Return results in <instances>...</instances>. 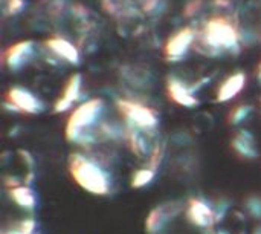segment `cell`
I'll list each match as a JSON object with an SVG mask.
<instances>
[{"label": "cell", "instance_id": "6da1fadb", "mask_svg": "<svg viewBox=\"0 0 261 234\" xmlns=\"http://www.w3.org/2000/svg\"><path fill=\"white\" fill-rule=\"evenodd\" d=\"M106 103L101 98H92L75 107L66 123V139L72 144L92 146L96 143L98 135L93 127L102 118Z\"/></svg>", "mask_w": 261, "mask_h": 234}, {"label": "cell", "instance_id": "7a4b0ae2", "mask_svg": "<svg viewBox=\"0 0 261 234\" xmlns=\"http://www.w3.org/2000/svg\"><path fill=\"white\" fill-rule=\"evenodd\" d=\"M69 173L78 187L93 196H107L112 192L110 173L90 156L83 153L70 155Z\"/></svg>", "mask_w": 261, "mask_h": 234}, {"label": "cell", "instance_id": "3957f363", "mask_svg": "<svg viewBox=\"0 0 261 234\" xmlns=\"http://www.w3.org/2000/svg\"><path fill=\"white\" fill-rule=\"evenodd\" d=\"M200 48L206 55H220L223 52H236L240 49L239 29L223 17L210 18L200 32Z\"/></svg>", "mask_w": 261, "mask_h": 234}, {"label": "cell", "instance_id": "277c9868", "mask_svg": "<svg viewBox=\"0 0 261 234\" xmlns=\"http://www.w3.org/2000/svg\"><path fill=\"white\" fill-rule=\"evenodd\" d=\"M116 107H118L121 116L124 118L125 124L142 130L147 135H153L158 130L159 116L148 106H144L138 101L119 98L116 101Z\"/></svg>", "mask_w": 261, "mask_h": 234}, {"label": "cell", "instance_id": "5b68a950", "mask_svg": "<svg viewBox=\"0 0 261 234\" xmlns=\"http://www.w3.org/2000/svg\"><path fill=\"white\" fill-rule=\"evenodd\" d=\"M197 41V32L191 26H185L174 32L165 43V57L168 61H180Z\"/></svg>", "mask_w": 261, "mask_h": 234}, {"label": "cell", "instance_id": "8992f818", "mask_svg": "<svg viewBox=\"0 0 261 234\" xmlns=\"http://www.w3.org/2000/svg\"><path fill=\"white\" fill-rule=\"evenodd\" d=\"M185 216L193 227H197L202 230H211L217 224L214 205L208 204L202 198H191L187 202Z\"/></svg>", "mask_w": 261, "mask_h": 234}, {"label": "cell", "instance_id": "52a82bcc", "mask_svg": "<svg viewBox=\"0 0 261 234\" xmlns=\"http://www.w3.org/2000/svg\"><path fill=\"white\" fill-rule=\"evenodd\" d=\"M182 210L184 205H180V202H167L154 207L145 219L147 233L159 234L161 231H164V228L182 213Z\"/></svg>", "mask_w": 261, "mask_h": 234}, {"label": "cell", "instance_id": "ba28073f", "mask_svg": "<svg viewBox=\"0 0 261 234\" xmlns=\"http://www.w3.org/2000/svg\"><path fill=\"white\" fill-rule=\"evenodd\" d=\"M6 101L15 107L17 113L37 115L44 109L41 100L35 93L20 86H14L6 92Z\"/></svg>", "mask_w": 261, "mask_h": 234}, {"label": "cell", "instance_id": "9c48e42d", "mask_svg": "<svg viewBox=\"0 0 261 234\" xmlns=\"http://www.w3.org/2000/svg\"><path fill=\"white\" fill-rule=\"evenodd\" d=\"M35 41L34 40H21L11 44L5 52V64L9 71L17 72L24 67L35 54Z\"/></svg>", "mask_w": 261, "mask_h": 234}, {"label": "cell", "instance_id": "30bf717a", "mask_svg": "<svg viewBox=\"0 0 261 234\" xmlns=\"http://www.w3.org/2000/svg\"><path fill=\"white\" fill-rule=\"evenodd\" d=\"M83 92V75L81 74H73L69 77V80L64 84V89L60 95V98L54 104V112L55 113H63L72 109L75 103L81 98Z\"/></svg>", "mask_w": 261, "mask_h": 234}, {"label": "cell", "instance_id": "8fae6325", "mask_svg": "<svg viewBox=\"0 0 261 234\" xmlns=\"http://www.w3.org/2000/svg\"><path fill=\"white\" fill-rule=\"evenodd\" d=\"M167 93H168L170 100H173L177 106L193 109V107H196L199 104L196 92L191 89V86H187L177 77H168V80H167Z\"/></svg>", "mask_w": 261, "mask_h": 234}, {"label": "cell", "instance_id": "7c38bea8", "mask_svg": "<svg viewBox=\"0 0 261 234\" xmlns=\"http://www.w3.org/2000/svg\"><path fill=\"white\" fill-rule=\"evenodd\" d=\"M44 44L57 58H60L69 64H73V66L80 64L81 54H80L78 48L72 41H69L67 38H63L60 35H54V37H49L44 41Z\"/></svg>", "mask_w": 261, "mask_h": 234}, {"label": "cell", "instance_id": "4fadbf2b", "mask_svg": "<svg viewBox=\"0 0 261 234\" xmlns=\"http://www.w3.org/2000/svg\"><path fill=\"white\" fill-rule=\"evenodd\" d=\"M246 83H248V77L242 71L229 75L219 86L217 93H216V101L217 103H228V101L234 100L236 97H239L243 92V89L246 87Z\"/></svg>", "mask_w": 261, "mask_h": 234}, {"label": "cell", "instance_id": "5bb4252c", "mask_svg": "<svg viewBox=\"0 0 261 234\" xmlns=\"http://www.w3.org/2000/svg\"><path fill=\"white\" fill-rule=\"evenodd\" d=\"M145 135L147 133H144L142 130H139V129H136L133 126H128V124L124 126V139L127 141V146H128L130 152L139 159L147 158L150 155V152H151L148 139H147Z\"/></svg>", "mask_w": 261, "mask_h": 234}, {"label": "cell", "instance_id": "9a60e30c", "mask_svg": "<svg viewBox=\"0 0 261 234\" xmlns=\"http://www.w3.org/2000/svg\"><path fill=\"white\" fill-rule=\"evenodd\" d=\"M231 147L232 150L245 158V159H255L258 156V150H257V146H255V136L249 132V130H239L234 138L231 139Z\"/></svg>", "mask_w": 261, "mask_h": 234}, {"label": "cell", "instance_id": "2e32d148", "mask_svg": "<svg viewBox=\"0 0 261 234\" xmlns=\"http://www.w3.org/2000/svg\"><path fill=\"white\" fill-rule=\"evenodd\" d=\"M9 198L11 201L24 212H34L37 207V196L31 185H18L14 189H9Z\"/></svg>", "mask_w": 261, "mask_h": 234}, {"label": "cell", "instance_id": "e0dca14e", "mask_svg": "<svg viewBox=\"0 0 261 234\" xmlns=\"http://www.w3.org/2000/svg\"><path fill=\"white\" fill-rule=\"evenodd\" d=\"M156 175H158V172H156V170H153V169H150V167H147V166H145V167H142V169L136 170V172L132 175L130 185H132V189H136V190L144 189V187L150 185V184L154 181Z\"/></svg>", "mask_w": 261, "mask_h": 234}, {"label": "cell", "instance_id": "ac0fdd59", "mask_svg": "<svg viewBox=\"0 0 261 234\" xmlns=\"http://www.w3.org/2000/svg\"><path fill=\"white\" fill-rule=\"evenodd\" d=\"M2 234H38V224L34 218H26L8 228H3Z\"/></svg>", "mask_w": 261, "mask_h": 234}, {"label": "cell", "instance_id": "d6986e66", "mask_svg": "<svg viewBox=\"0 0 261 234\" xmlns=\"http://www.w3.org/2000/svg\"><path fill=\"white\" fill-rule=\"evenodd\" d=\"M165 149H167V146H165L164 141L154 143L153 147H151V152H150V155H148L147 167H150V169H153V170L158 172V169L161 167V164H162V161H164V158H165Z\"/></svg>", "mask_w": 261, "mask_h": 234}, {"label": "cell", "instance_id": "ffe728a7", "mask_svg": "<svg viewBox=\"0 0 261 234\" xmlns=\"http://www.w3.org/2000/svg\"><path fill=\"white\" fill-rule=\"evenodd\" d=\"M252 113V106L249 104H242V106H237L231 113H229V123L232 126H239L242 123H245Z\"/></svg>", "mask_w": 261, "mask_h": 234}, {"label": "cell", "instance_id": "44dd1931", "mask_svg": "<svg viewBox=\"0 0 261 234\" xmlns=\"http://www.w3.org/2000/svg\"><path fill=\"white\" fill-rule=\"evenodd\" d=\"M245 208H246V213L252 219L261 221V196H257V195L249 196L245 202Z\"/></svg>", "mask_w": 261, "mask_h": 234}, {"label": "cell", "instance_id": "7402d4cb", "mask_svg": "<svg viewBox=\"0 0 261 234\" xmlns=\"http://www.w3.org/2000/svg\"><path fill=\"white\" fill-rule=\"evenodd\" d=\"M24 0H3V14L5 15H17L23 11Z\"/></svg>", "mask_w": 261, "mask_h": 234}, {"label": "cell", "instance_id": "603a6c76", "mask_svg": "<svg viewBox=\"0 0 261 234\" xmlns=\"http://www.w3.org/2000/svg\"><path fill=\"white\" fill-rule=\"evenodd\" d=\"M229 212V202L225 199H220L216 205H214V213H216V222H222L225 219V216Z\"/></svg>", "mask_w": 261, "mask_h": 234}, {"label": "cell", "instance_id": "cb8c5ba5", "mask_svg": "<svg viewBox=\"0 0 261 234\" xmlns=\"http://www.w3.org/2000/svg\"><path fill=\"white\" fill-rule=\"evenodd\" d=\"M203 6V0H190L187 5H185V9H184V15L185 17H193L196 15Z\"/></svg>", "mask_w": 261, "mask_h": 234}, {"label": "cell", "instance_id": "d4e9b609", "mask_svg": "<svg viewBox=\"0 0 261 234\" xmlns=\"http://www.w3.org/2000/svg\"><path fill=\"white\" fill-rule=\"evenodd\" d=\"M162 5H161V0H144L142 2V9L145 14H158L161 11Z\"/></svg>", "mask_w": 261, "mask_h": 234}, {"label": "cell", "instance_id": "484cf974", "mask_svg": "<svg viewBox=\"0 0 261 234\" xmlns=\"http://www.w3.org/2000/svg\"><path fill=\"white\" fill-rule=\"evenodd\" d=\"M214 5L220 9H226L231 5V0H214Z\"/></svg>", "mask_w": 261, "mask_h": 234}, {"label": "cell", "instance_id": "4316f807", "mask_svg": "<svg viewBox=\"0 0 261 234\" xmlns=\"http://www.w3.org/2000/svg\"><path fill=\"white\" fill-rule=\"evenodd\" d=\"M257 80L260 81L261 84V63L258 64V67H257Z\"/></svg>", "mask_w": 261, "mask_h": 234}, {"label": "cell", "instance_id": "83f0119b", "mask_svg": "<svg viewBox=\"0 0 261 234\" xmlns=\"http://www.w3.org/2000/svg\"><path fill=\"white\" fill-rule=\"evenodd\" d=\"M214 234H231L228 230H225V228H220V230H217Z\"/></svg>", "mask_w": 261, "mask_h": 234}, {"label": "cell", "instance_id": "f1b7e54d", "mask_svg": "<svg viewBox=\"0 0 261 234\" xmlns=\"http://www.w3.org/2000/svg\"><path fill=\"white\" fill-rule=\"evenodd\" d=\"M252 234H261V225H260V227H257V228H255V230L252 231Z\"/></svg>", "mask_w": 261, "mask_h": 234}]
</instances>
